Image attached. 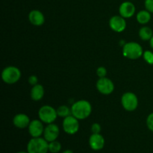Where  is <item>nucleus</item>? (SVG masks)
I'll return each instance as SVG.
<instances>
[{"mask_svg": "<svg viewBox=\"0 0 153 153\" xmlns=\"http://www.w3.org/2000/svg\"><path fill=\"white\" fill-rule=\"evenodd\" d=\"M60 135V128L55 123L47 124L45 126L43 131V137L48 142H52L56 140Z\"/></svg>", "mask_w": 153, "mask_h": 153, "instance_id": "obj_10", "label": "nucleus"}, {"mask_svg": "<svg viewBox=\"0 0 153 153\" xmlns=\"http://www.w3.org/2000/svg\"><path fill=\"white\" fill-rule=\"evenodd\" d=\"M62 149L61 143L58 140L49 142V152L51 153H58Z\"/></svg>", "mask_w": 153, "mask_h": 153, "instance_id": "obj_20", "label": "nucleus"}, {"mask_svg": "<svg viewBox=\"0 0 153 153\" xmlns=\"http://www.w3.org/2000/svg\"><path fill=\"white\" fill-rule=\"evenodd\" d=\"M142 58L146 64L149 65H153V52L151 50H145L143 52Z\"/></svg>", "mask_w": 153, "mask_h": 153, "instance_id": "obj_21", "label": "nucleus"}, {"mask_svg": "<svg viewBox=\"0 0 153 153\" xmlns=\"http://www.w3.org/2000/svg\"><path fill=\"white\" fill-rule=\"evenodd\" d=\"M16 153H28V152H25V151H19V152H16Z\"/></svg>", "mask_w": 153, "mask_h": 153, "instance_id": "obj_29", "label": "nucleus"}, {"mask_svg": "<svg viewBox=\"0 0 153 153\" xmlns=\"http://www.w3.org/2000/svg\"><path fill=\"white\" fill-rule=\"evenodd\" d=\"M139 37L143 41H149L153 36V31L150 27L143 25L138 31Z\"/></svg>", "mask_w": 153, "mask_h": 153, "instance_id": "obj_18", "label": "nucleus"}, {"mask_svg": "<svg viewBox=\"0 0 153 153\" xmlns=\"http://www.w3.org/2000/svg\"><path fill=\"white\" fill-rule=\"evenodd\" d=\"M146 124L148 129L153 132V112L149 114L146 120Z\"/></svg>", "mask_w": 153, "mask_h": 153, "instance_id": "obj_23", "label": "nucleus"}, {"mask_svg": "<svg viewBox=\"0 0 153 153\" xmlns=\"http://www.w3.org/2000/svg\"><path fill=\"white\" fill-rule=\"evenodd\" d=\"M152 13L147 10H140L136 13V20L139 24L142 25H146L150 22L152 19Z\"/></svg>", "mask_w": 153, "mask_h": 153, "instance_id": "obj_17", "label": "nucleus"}, {"mask_svg": "<svg viewBox=\"0 0 153 153\" xmlns=\"http://www.w3.org/2000/svg\"><path fill=\"white\" fill-rule=\"evenodd\" d=\"M38 78H37V76L35 75H31L28 78V82L30 85L31 86H34V85H36L38 84Z\"/></svg>", "mask_w": 153, "mask_h": 153, "instance_id": "obj_26", "label": "nucleus"}, {"mask_svg": "<svg viewBox=\"0 0 153 153\" xmlns=\"http://www.w3.org/2000/svg\"><path fill=\"white\" fill-rule=\"evenodd\" d=\"M28 19L30 23L34 26H41L45 23V16L42 11L37 9L31 10L28 13Z\"/></svg>", "mask_w": 153, "mask_h": 153, "instance_id": "obj_14", "label": "nucleus"}, {"mask_svg": "<svg viewBox=\"0 0 153 153\" xmlns=\"http://www.w3.org/2000/svg\"><path fill=\"white\" fill-rule=\"evenodd\" d=\"M89 146L94 151H100L104 148L105 140L101 134H92L89 137Z\"/></svg>", "mask_w": 153, "mask_h": 153, "instance_id": "obj_13", "label": "nucleus"}, {"mask_svg": "<svg viewBox=\"0 0 153 153\" xmlns=\"http://www.w3.org/2000/svg\"><path fill=\"white\" fill-rule=\"evenodd\" d=\"M58 117L57 110L52 105H44L38 110V118L46 125L55 123Z\"/></svg>", "mask_w": 153, "mask_h": 153, "instance_id": "obj_5", "label": "nucleus"}, {"mask_svg": "<svg viewBox=\"0 0 153 153\" xmlns=\"http://www.w3.org/2000/svg\"><path fill=\"white\" fill-rule=\"evenodd\" d=\"M57 110V114H58V117L61 118H65L71 115V108L68 107L66 105H60Z\"/></svg>", "mask_w": 153, "mask_h": 153, "instance_id": "obj_19", "label": "nucleus"}, {"mask_svg": "<svg viewBox=\"0 0 153 153\" xmlns=\"http://www.w3.org/2000/svg\"><path fill=\"white\" fill-rule=\"evenodd\" d=\"M61 153H73V152L71 150V149H66V150L63 151Z\"/></svg>", "mask_w": 153, "mask_h": 153, "instance_id": "obj_28", "label": "nucleus"}, {"mask_svg": "<svg viewBox=\"0 0 153 153\" xmlns=\"http://www.w3.org/2000/svg\"><path fill=\"white\" fill-rule=\"evenodd\" d=\"M121 105L124 110L126 111H134L138 107V97L133 92L128 91V92L124 93L121 97Z\"/></svg>", "mask_w": 153, "mask_h": 153, "instance_id": "obj_6", "label": "nucleus"}, {"mask_svg": "<svg viewBox=\"0 0 153 153\" xmlns=\"http://www.w3.org/2000/svg\"><path fill=\"white\" fill-rule=\"evenodd\" d=\"M71 114L79 120H83L91 116L92 113V105L86 100H80L75 102L71 105Z\"/></svg>", "mask_w": 153, "mask_h": 153, "instance_id": "obj_1", "label": "nucleus"}, {"mask_svg": "<svg viewBox=\"0 0 153 153\" xmlns=\"http://www.w3.org/2000/svg\"><path fill=\"white\" fill-rule=\"evenodd\" d=\"M136 13V7L130 1H125L120 4L119 14L125 19H129L134 16Z\"/></svg>", "mask_w": 153, "mask_h": 153, "instance_id": "obj_12", "label": "nucleus"}, {"mask_svg": "<svg viewBox=\"0 0 153 153\" xmlns=\"http://www.w3.org/2000/svg\"><path fill=\"white\" fill-rule=\"evenodd\" d=\"M43 123L40 119L31 120L29 126L28 127V131L31 137H42L44 131L45 126Z\"/></svg>", "mask_w": 153, "mask_h": 153, "instance_id": "obj_11", "label": "nucleus"}, {"mask_svg": "<svg viewBox=\"0 0 153 153\" xmlns=\"http://www.w3.org/2000/svg\"><path fill=\"white\" fill-rule=\"evenodd\" d=\"M149 46H150L151 49H152L153 50V36H152V38H151V40H149Z\"/></svg>", "mask_w": 153, "mask_h": 153, "instance_id": "obj_27", "label": "nucleus"}, {"mask_svg": "<svg viewBox=\"0 0 153 153\" xmlns=\"http://www.w3.org/2000/svg\"><path fill=\"white\" fill-rule=\"evenodd\" d=\"M26 151L28 153H48L49 142L44 137H31L27 143Z\"/></svg>", "mask_w": 153, "mask_h": 153, "instance_id": "obj_4", "label": "nucleus"}, {"mask_svg": "<svg viewBox=\"0 0 153 153\" xmlns=\"http://www.w3.org/2000/svg\"><path fill=\"white\" fill-rule=\"evenodd\" d=\"M45 94L44 88L40 84L34 85L30 91V97L34 102H39L43 98Z\"/></svg>", "mask_w": 153, "mask_h": 153, "instance_id": "obj_16", "label": "nucleus"}, {"mask_svg": "<svg viewBox=\"0 0 153 153\" xmlns=\"http://www.w3.org/2000/svg\"><path fill=\"white\" fill-rule=\"evenodd\" d=\"M143 52L142 46L137 42H127L123 46V55L128 60L134 61L142 58Z\"/></svg>", "mask_w": 153, "mask_h": 153, "instance_id": "obj_2", "label": "nucleus"}, {"mask_svg": "<svg viewBox=\"0 0 153 153\" xmlns=\"http://www.w3.org/2000/svg\"><path fill=\"white\" fill-rule=\"evenodd\" d=\"M96 74H97V76H98L99 78L107 77L108 70L105 67L101 66V67H99L97 69V70H96Z\"/></svg>", "mask_w": 153, "mask_h": 153, "instance_id": "obj_22", "label": "nucleus"}, {"mask_svg": "<svg viewBox=\"0 0 153 153\" xmlns=\"http://www.w3.org/2000/svg\"><path fill=\"white\" fill-rule=\"evenodd\" d=\"M144 7L146 10L153 13V0H145Z\"/></svg>", "mask_w": 153, "mask_h": 153, "instance_id": "obj_25", "label": "nucleus"}, {"mask_svg": "<svg viewBox=\"0 0 153 153\" xmlns=\"http://www.w3.org/2000/svg\"><path fill=\"white\" fill-rule=\"evenodd\" d=\"M79 120L72 114L63 119L62 128L66 134L70 135L76 134L79 131Z\"/></svg>", "mask_w": 153, "mask_h": 153, "instance_id": "obj_8", "label": "nucleus"}, {"mask_svg": "<svg viewBox=\"0 0 153 153\" xmlns=\"http://www.w3.org/2000/svg\"><path fill=\"white\" fill-rule=\"evenodd\" d=\"M12 123L16 128L24 129V128H28L31 123V120L29 117L25 114L19 113L14 115L12 120Z\"/></svg>", "mask_w": 153, "mask_h": 153, "instance_id": "obj_15", "label": "nucleus"}, {"mask_svg": "<svg viewBox=\"0 0 153 153\" xmlns=\"http://www.w3.org/2000/svg\"><path fill=\"white\" fill-rule=\"evenodd\" d=\"M91 130L92 134H100L102 131V126L98 123H94L91 125Z\"/></svg>", "mask_w": 153, "mask_h": 153, "instance_id": "obj_24", "label": "nucleus"}, {"mask_svg": "<svg viewBox=\"0 0 153 153\" xmlns=\"http://www.w3.org/2000/svg\"><path fill=\"white\" fill-rule=\"evenodd\" d=\"M96 88L100 94L105 96L111 95L114 91V83L108 77L99 78L96 83Z\"/></svg>", "mask_w": 153, "mask_h": 153, "instance_id": "obj_7", "label": "nucleus"}, {"mask_svg": "<svg viewBox=\"0 0 153 153\" xmlns=\"http://www.w3.org/2000/svg\"><path fill=\"white\" fill-rule=\"evenodd\" d=\"M21 76V70L15 66H7L4 67L1 73L3 82L10 85L17 83L20 80Z\"/></svg>", "mask_w": 153, "mask_h": 153, "instance_id": "obj_3", "label": "nucleus"}, {"mask_svg": "<svg viewBox=\"0 0 153 153\" xmlns=\"http://www.w3.org/2000/svg\"><path fill=\"white\" fill-rule=\"evenodd\" d=\"M109 27L113 31L116 33H121L126 30L127 27L126 19L120 15H114L110 18L108 22Z\"/></svg>", "mask_w": 153, "mask_h": 153, "instance_id": "obj_9", "label": "nucleus"}]
</instances>
